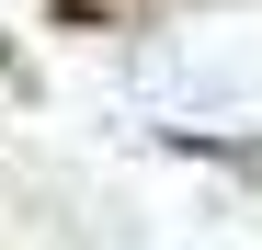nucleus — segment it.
I'll use <instances>...</instances> for the list:
<instances>
[{"mask_svg": "<svg viewBox=\"0 0 262 250\" xmlns=\"http://www.w3.org/2000/svg\"><path fill=\"white\" fill-rule=\"evenodd\" d=\"M194 159H228V171H262V137H183Z\"/></svg>", "mask_w": 262, "mask_h": 250, "instance_id": "1", "label": "nucleus"}, {"mask_svg": "<svg viewBox=\"0 0 262 250\" xmlns=\"http://www.w3.org/2000/svg\"><path fill=\"white\" fill-rule=\"evenodd\" d=\"M57 23H137V0H46Z\"/></svg>", "mask_w": 262, "mask_h": 250, "instance_id": "2", "label": "nucleus"}]
</instances>
